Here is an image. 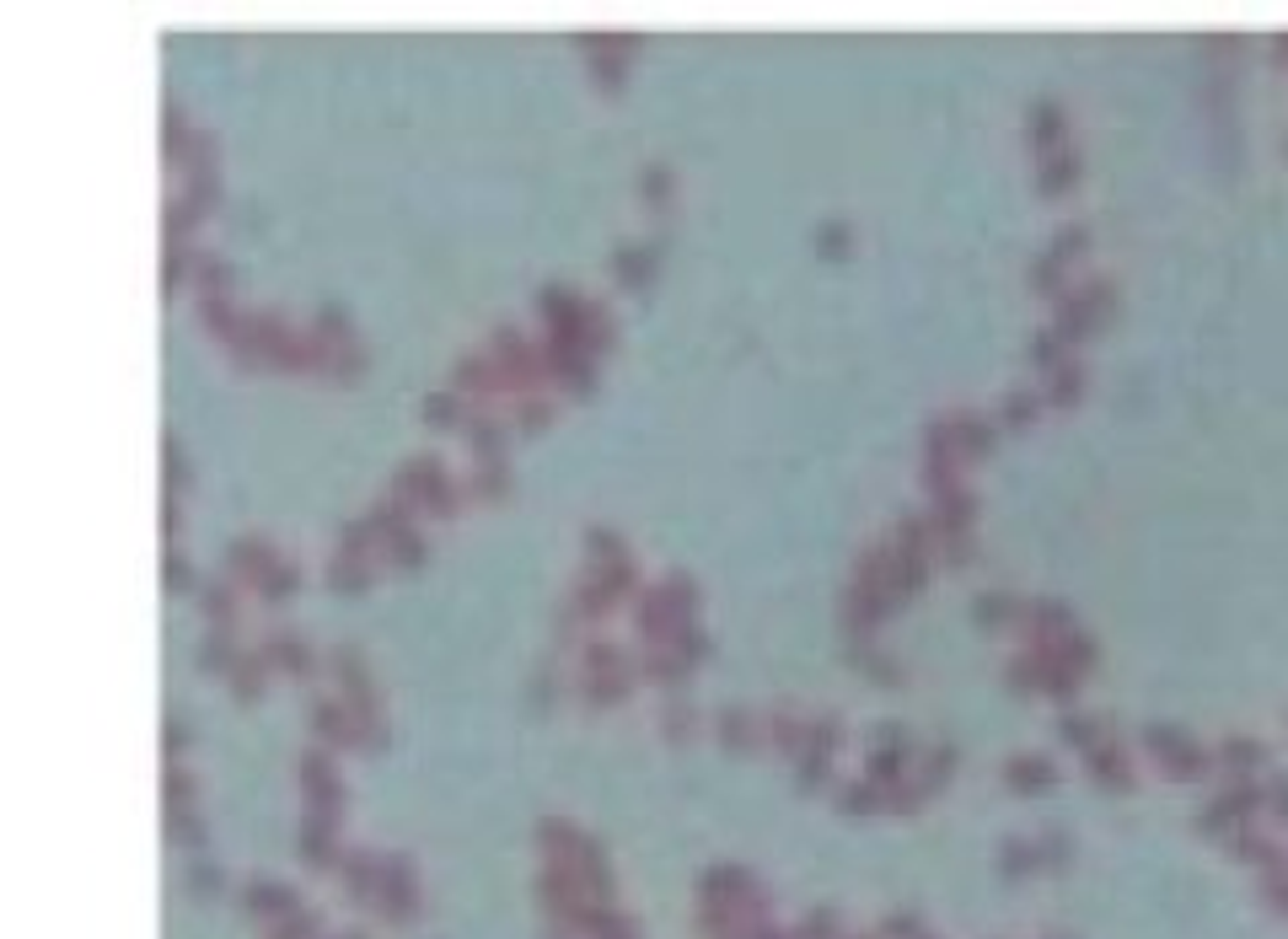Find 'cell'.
Masks as SVG:
<instances>
[{
    "label": "cell",
    "instance_id": "1",
    "mask_svg": "<svg viewBox=\"0 0 1288 939\" xmlns=\"http://www.w3.org/2000/svg\"><path fill=\"white\" fill-rule=\"evenodd\" d=\"M328 671H333V681H338L343 704H376V698H371V671H366V660H360L355 644L328 650Z\"/></svg>",
    "mask_w": 1288,
    "mask_h": 939
},
{
    "label": "cell",
    "instance_id": "21",
    "mask_svg": "<svg viewBox=\"0 0 1288 939\" xmlns=\"http://www.w3.org/2000/svg\"><path fill=\"white\" fill-rule=\"evenodd\" d=\"M693 704L687 698H676V693H666V704H660V725H666V736L671 741H682V736H693Z\"/></svg>",
    "mask_w": 1288,
    "mask_h": 939
},
{
    "label": "cell",
    "instance_id": "12",
    "mask_svg": "<svg viewBox=\"0 0 1288 939\" xmlns=\"http://www.w3.org/2000/svg\"><path fill=\"white\" fill-rule=\"evenodd\" d=\"M264 671H269V660L258 655V650H247V655H236V666H231V693L247 704V698H258L264 693Z\"/></svg>",
    "mask_w": 1288,
    "mask_h": 939
},
{
    "label": "cell",
    "instance_id": "30",
    "mask_svg": "<svg viewBox=\"0 0 1288 939\" xmlns=\"http://www.w3.org/2000/svg\"><path fill=\"white\" fill-rule=\"evenodd\" d=\"M424 419H436V424H462L467 413H457V392H429V397H424Z\"/></svg>",
    "mask_w": 1288,
    "mask_h": 939
},
{
    "label": "cell",
    "instance_id": "25",
    "mask_svg": "<svg viewBox=\"0 0 1288 939\" xmlns=\"http://www.w3.org/2000/svg\"><path fill=\"white\" fill-rule=\"evenodd\" d=\"M424 559V537L408 527V532H398V537H387V564H398V569H413Z\"/></svg>",
    "mask_w": 1288,
    "mask_h": 939
},
{
    "label": "cell",
    "instance_id": "18",
    "mask_svg": "<svg viewBox=\"0 0 1288 939\" xmlns=\"http://www.w3.org/2000/svg\"><path fill=\"white\" fill-rule=\"evenodd\" d=\"M660 590H666V602H671V607H676L682 618L699 607V580H693V574H682V569L660 574Z\"/></svg>",
    "mask_w": 1288,
    "mask_h": 939
},
{
    "label": "cell",
    "instance_id": "28",
    "mask_svg": "<svg viewBox=\"0 0 1288 939\" xmlns=\"http://www.w3.org/2000/svg\"><path fill=\"white\" fill-rule=\"evenodd\" d=\"M590 75H596V87L618 92V87H623V54H607V49H601V54L590 59Z\"/></svg>",
    "mask_w": 1288,
    "mask_h": 939
},
{
    "label": "cell",
    "instance_id": "35",
    "mask_svg": "<svg viewBox=\"0 0 1288 939\" xmlns=\"http://www.w3.org/2000/svg\"><path fill=\"white\" fill-rule=\"evenodd\" d=\"M178 527H183V504H178V494H166V499H161V532L172 537Z\"/></svg>",
    "mask_w": 1288,
    "mask_h": 939
},
{
    "label": "cell",
    "instance_id": "5",
    "mask_svg": "<svg viewBox=\"0 0 1288 939\" xmlns=\"http://www.w3.org/2000/svg\"><path fill=\"white\" fill-rule=\"evenodd\" d=\"M462 441H467V451L478 462H499V419H494V408H473L462 419Z\"/></svg>",
    "mask_w": 1288,
    "mask_h": 939
},
{
    "label": "cell",
    "instance_id": "13",
    "mask_svg": "<svg viewBox=\"0 0 1288 939\" xmlns=\"http://www.w3.org/2000/svg\"><path fill=\"white\" fill-rule=\"evenodd\" d=\"M199 613H205L215 628H231V623H236V590H231L226 580H210V585L199 590Z\"/></svg>",
    "mask_w": 1288,
    "mask_h": 939
},
{
    "label": "cell",
    "instance_id": "19",
    "mask_svg": "<svg viewBox=\"0 0 1288 939\" xmlns=\"http://www.w3.org/2000/svg\"><path fill=\"white\" fill-rule=\"evenodd\" d=\"M199 215H205V210H194V205H189V199L178 194V199L166 205V215H161V231H166V242H189V231L199 226Z\"/></svg>",
    "mask_w": 1288,
    "mask_h": 939
},
{
    "label": "cell",
    "instance_id": "23",
    "mask_svg": "<svg viewBox=\"0 0 1288 939\" xmlns=\"http://www.w3.org/2000/svg\"><path fill=\"white\" fill-rule=\"evenodd\" d=\"M296 580H301V574H296V564H290V559H280V564L264 574V580H258V596H264V602H285V596L296 590Z\"/></svg>",
    "mask_w": 1288,
    "mask_h": 939
},
{
    "label": "cell",
    "instance_id": "20",
    "mask_svg": "<svg viewBox=\"0 0 1288 939\" xmlns=\"http://www.w3.org/2000/svg\"><path fill=\"white\" fill-rule=\"evenodd\" d=\"M666 644H671V650H676V655H682L687 666H693V660H704V655H709V634H704L699 623H687V618H682V623L671 628V639H666Z\"/></svg>",
    "mask_w": 1288,
    "mask_h": 939
},
{
    "label": "cell",
    "instance_id": "36",
    "mask_svg": "<svg viewBox=\"0 0 1288 939\" xmlns=\"http://www.w3.org/2000/svg\"><path fill=\"white\" fill-rule=\"evenodd\" d=\"M843 242H848V231H843V226H822V247H827V252H837Z\"/></svg>",
    "mask_w": 1288,
    "mask_h": 939
},
{
    "label": "cell",
    "instance_id": "34",
    "mask_svg": "<svg viewBox=\"0 0 1288 939\" xmlns=\"http://www.w3.org/2000/svg\"><path fill=\"white\" fill-rule=\"evenodd\" d=\"M822 774H827V751H822V746H811V751L800 757V784H816Z\"/></svg>",
    "mask_w": 1288,
    "mask_h": 939
},
{
    "label": "cell",
    "instance_id": "16",
    "mask_svg": "<svg viewBox=\"0 0 1288 939\" xmlns=\"http://www.w3.org/2000/svg\"><path fill=\"white\" fill-rule=\"evenodd\" d=\"M585 553H590L596 569H607V564L629 559V553H623V537H618L613 527H585Z\"/></svg>",
    "mask_w": 1288,
    "mask_h": 939
},
{
    "label": "cell",
    "instance_id": "15",
    "mask_svg": "<svg viewBox=\"0 0 1288 939\" xmlns=\"http://www.w3.org/2000/svg\"><path fill=\"white\" fill-rule=\"evenodd\" d=\"M183 199L194 210H210L220 199V183H215V166H183Z\"/></svg>",
    "mask_w": 1288,
    "mask_h": 939
},
{
    "label": "cell",
    "instance_id": "6",
    "mask_svg": "<svg viewBox=\"0 0 1288 939\" xmlns=\"http://www.w3.org/2000/svg\"><path fill=\"white\" fill-rule=\"evenodd\" d=\"M613 602H618V596H613V585L601 580V569L590 564V569H585V574L575 580V602H569V607H575L580 618H601V613H607Z\"/></svg>",
    "mask_w": 1288,
    "mask_h": 939
},
{
    "label": "cell",
    "instance_id": "33",
    "mask_svg": "<svg viewBox=\"0 0 1288 939\" xmlns=\"http://www.w3.org/2000/svg\"><path fill=\"white\" fill-rule=\"evenodd\" d=\"M161 725H166V730H161L166 751H183V746H189V720H183V714H166Z\"/></svg>",
    "mask_w": 1288,
    "mask_h": 939
},
{
    "label": "cell",
    "instance_id": "17",
    "mask_svg": "<svg viewBox=\"0 0 1288 939\" xmlns=\"http://www.w3.org/2000/svg\"><path fill=\"white\" fill-rule=\"evenodd\" d=\"M762 730L779 741V746H800V741H811L806 720H795L790 709H767V714H762Z\"/></svg>",
    "mask_w": 1288,
    "mask_h": 939
},
{
    "label": "cell",
    "instance_id": "9",
    "mask_svg": "<svg viewBox=\"0 0 1288 939\" xmlns=\"http://www.w3.org/2000/svg\"><path fill=\"white\" fill-rule=\"evenodd\" d=\"M613 333H618V327H613V317L601 312L596 301H585V317H580V344H585V355H590V360L613 350Z\"/></svg>",
    "mask_w": 1288,
    "mask_h": 939
},
{
    "label": "cell",
    "instance_id": "26",
    "mask_svg": "<svg viewBox=\"0 0 1288 939\" xmlns=\"http://www.w3.org/2000/svg\"><path fill=\"white\" fill-rule=\"evenodd\" d=\"M714 725H720V741H730V746H752V714L746 709H720L714 714Z\"/></svg>",
    "mask_w": 1288,
    "mask_h": 939
},
{
    "label": "cell",
    "instance_id": "3",
    "mask_svg": "<svg viewBox=\"0 0 1288 939\" xmlns=\"http://www.w3.org/2000/svg\"><path fill=\"white\" fill-rule=\"evenodd\" d=\"M660 242H618V252H613V274H618V285H629V290H645V280L655 274V252Z\"/></svg>",
    "mask_w": 1288,
    "mask_h": 939
},
{
    "label": "cell",
    "instance_id": "2",
    "mask_svg": "<svg viewBox=\"0 0 1288 939\" xmlns=\"http://www.w3.org/2000/svg\"><path fill=\"white\" fill-rule=\"evenodd\" d=\"M226 559H231V574H242V580H252V585L280 564V553H275L269 537H236V543L226 548Z\"/></svg>",
    "mask_w": 1288,
    "mask_h": 939
},
{
    "label": "cell",
    "instance_id": "27",
    "mask_svg": "<svg viewBox=\"0 0 1288 939\" xmlns=\"http://www.w3.org/2000/svg\"><path fill=\"white\" fill-rule=\"evenodd\" d=\"M467 494H505V467H499V462H473V473H467Z\"/></svg>",
    "mask_w": 1288,
    "mask_h": 939
},
{
    "label": "cell",
    "instance_id": "8",
    "mask_svg": "<svg viewBox=\"0 0 1288 939\" xmlns=\"http://www.w3.org/2000/svg\"><path fill=\"white\" fill-rule=\"evenodd\" d=\"M634 693V671H607V676H580L585 704H623Z\"/></svg>",
    "mask_w": 1288,
    "mask_h": 939
},
{
    "label": "cell",
    "instance_id": "38",
    "mask_svg": "<svg viewBox=\"0 0 1288 939\" xmlns=\"http://www.w3.org/2000/svg\"><path fill=\"white\" fill-rule=\"evenodd\" d=\"M865 800H870V790H859V784L843 790V805H865Z\"/></svg>",
    "mask_w": 1288,
    "mask_h": 939
},
{
    "label": "cell",
    "instance_id": "14",
    "mask_svg": "<svg viewBox=\"0 0 1288 939\" xmlns=\"http://www.w3.org/2000/svg\"><path fill=\"white\" fill-rule=\"evenodd\" d=\"M194 660H199V671H231V666H236V644H231V628H210Z\"/></svg>",
    "mask_w": 1288,
    "mask_h": 939
},
{
    "label": "cell",
    "instance_id": "32",
    "mask_svg": "<svg viewBox=\"0 0 1288 939\" xmlns=\"http://www.w3.org/2000/svg\"><path fill=\"white\" fill-rule=\"evenodd\" d=\"M161 580H166L172 590H183V585L194 580V574H189V559H183V553H166V559H161Z\"/></svg>",
    "mask_w": 1288,
    "mask_h": 939
},
{
    "label": "cell",
    "instance_id": "22",
    "mask_svg": "<svg viewBox=\"0 0 1288 939\" xmlns=\"http://www.w3.org/2000/svg\"><path fill=\"white\" fill-rule=\"evenodd\" d=\"M161 478H166V494H178V489H189V457H183V446L178 441H161Z\"/></svg>",
    "mask_w": 1288,
    "mask_h": 939
},
{
    "label": "cell",
    "instance_id": "7",
    "mask_svg": "<svg viewBox=\"0 0 1288 939\" xmlns=\"http://www.w3.org/2000/svg\"><path fill=\"white\" fill-rule=\"evenodd\" d=\"M312 725H317L322 741H355V714H350L343 698H317L312 704Z\"/></svg>",
    "mask_w": 1288,
    "mask_h": 939
},
{
    "label": "cell",
    "instance_id": "11",
    "mask_svg": "<svg viewBox=\"0 0 1288 939\" xmlns=\"http://www.w3.org/2000/svg\"><path fill=\"white\" fill-rule=\"evenodd\" d=\"M194 285H199V301L226 296L231 290V264L215 259V252H194Z\"/></svg>",
    "mask_w": 1288,
    "mask_h": 939
},
{
    "label": "cell",
    "instance_id": "31",
    "mask_svg": "<svg viewBox=\"0 0 1288 939\" xmlns=\"http://www.w3.org/2000/svg\"><path fill=\"white\" fill-rule=\"evenodd\" d=\"M806 730H811V746H822V751H832L843 741V720L837 714H816V720H806Z\"/></svg>",
    "mask_w": 1288,
    "mask_h": 939
},
{
    "label": "cell",
    "instance_id": "29",
    "mask_svg": "<svg viewBox=\"0 0 1288 939\" xmlns=\"http://www.w3.org/2000/svg\"><path fill=\"white\" fill-rule=\"evenodd\" d=\"M639 194H645V199H655V205H666V194H671V173H666V161H650L645 173H639Z\"/></svg>",
    "mask_w": 1288,
    "mask_h": 939
},
{
    "label": "cell",
    "instance_id": "4",
    "mask_svg": "<svg viewBox=\"0 0 1288 939\" xmlns=\"http://www.w3.org/2000/svg\"><path fill=\"white\" fill-rule=\"evenodd\" d=\"M258 655H264L269 666L296 671V676H306V671H312V650H306L296 634H285V628H269L264 639H258Z\"/></svg>",
    "mask_w": 1288,
    "mask_h": 939
},
{
    "label": "cell",
    "instance_id": "37",
    "mask_svg": "<svg viewBox=\"0 0 1288 939\" xmlns=\"http://www.w3.org/2000/svg\"><path fill=\"white\" fill-rule=\"evenodd\" d=\"M1004 413H1009V419H1025V413H1030V397H1025V392H1014V397L1004 403Z\"/></svg>",
    "mask_w": 1288,
    "mask_h": 939
},
{
    "label": "cell",
    "instance_id": "10",
    "mask_svg": "<svg viewBox=\"0 0 1288 939\" xmlns=\"http://www.w3.org/2000/svg\"><path fill=\"white\" fill-rule=\"evenodd\" d=\"M328 585L333 590H360V585H371V559L366 553H333L328 559Z\"/></svg>",
    "mask_w": 1288,
    "mask_h": 939
},
{
    "label": "cell",
    "instance_id": "24",
    "mask_svg": "<svg viewBox=\"0 0 1288 939\" xmlns=\"http://www.w3.org/2000/svg\"><path fill=\"white\" fill-rule=\"evenodd\" d=\"M548 413H553V397H548V392H527V397H515V424H522V430H543V424H548Z\"/></svg>",
    "mask_w": 1288,
    "mask_h": 939
}]
</instances>
